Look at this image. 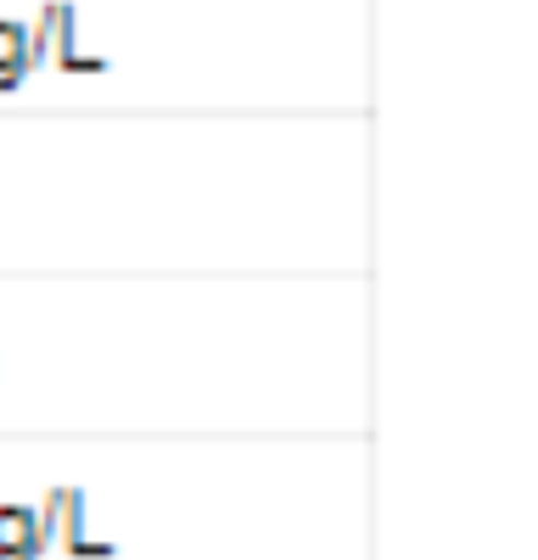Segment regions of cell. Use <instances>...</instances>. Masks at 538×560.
<instances>
[{"instance_id": "obj_1", "label": "cell", "mask_w": 538, "mask_h": 560, "mask_svg": "<svg viewBox=\"0 0 538 560\" xmlns=\"http://www.w3.org/2000/svg\"><path fill=\"white\" fill-rule=\"evenodd\" d=\"M39 538L62 544L68 555H107L113 544H90L84 538V493L79 488H51L39 510Z\"/></svg>"}, {"instance_id": "obj_2", "label": "cell", "mask_w": 538, "mask_h": 560, "mask_svg": "<svg viewBox=\"0 0 538 560\" xmlns=\"http://www.w3.org/2000/svg\"><path fill=\"white\" fill-rule=\"evenodd\" d=\"M0 549L39 560V549H45V538H39V510H28V504H0Z\"/></svg>"}, {"instance_id": "obj_3", "label": "cell", "mask_w": 538, "mask_h": 560, "mask_svg": "<svg viewBox=\"0 0 538 560\" xmlns=\"http://www.w3.org/2000/svg\"><path fill=\"white\" fill-rule=\"evenodd\" d=\"M0 560H28V555H12V549H0Z\"/></svg>"}]
</instances>
